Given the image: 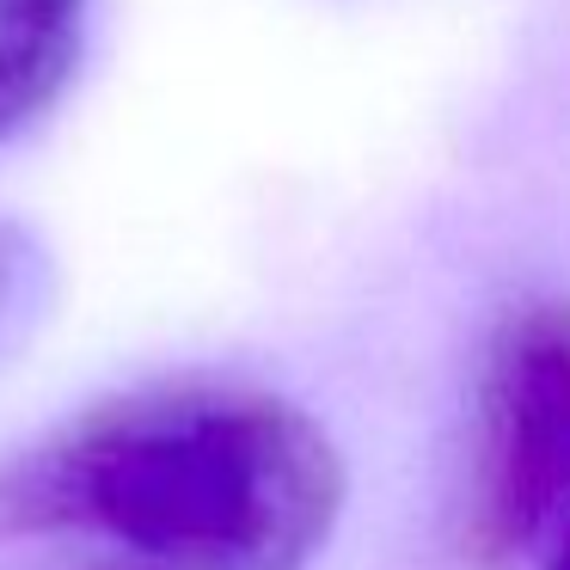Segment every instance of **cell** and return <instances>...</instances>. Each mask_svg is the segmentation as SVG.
Segmentation results:
<instances>
[{"label": "cell", "mask_w": 570, "mask_h": 570, "mask_svg": "<svg viewBox=\"0 0 570 570\" xmlns=\"http://www.w3.org/2000/svg\"><path fill=\"white\" fill-rule=\"evenodd\" d=\"M50 295H56L50 246L26 222H0V356L38 332V320L50 313Z\"/></svg>", "instance_id": "3957f363"}, {"label": "cell", "mask_w": 570, "mask_h": 570, "mask_svg": "<svg viewBox=\"0 0 570 570\" xmlns=\"http://www.w3.org/2000/svg\"><path fill=\"white\" fill-rule=\"evenodd\" d=\"M325 515V460L271 399L173 386L105 405L0 479V528L105 533L185 570H288Z\"/></svg>", "instance_id": "6da1fadb"}, {"label": "cell", "mask_w": 570, "mask_h": 570, "mask_svg": "<svg viewBox=\"0 0 570 570\" xmlns=\"http://www.w3.org/2000/svg\"><path fill=\"white\" fill-rule=\"evenodd\" d=\"M92 0H0V141L62 105L87 56Z\"/></svg>", "instance_id": "7a4b0ae2"}]
</instances>
